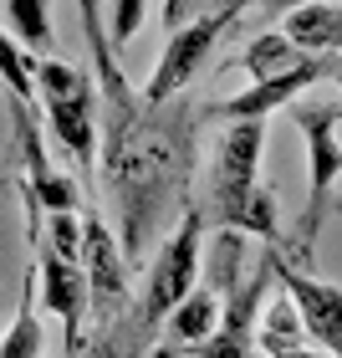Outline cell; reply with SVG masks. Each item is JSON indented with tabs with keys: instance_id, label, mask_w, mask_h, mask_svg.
Listing matches in <instances>:
<instances>
[{
	"instance_id": "1",
	"label": "cell",
	"mask_w": 342,
	"mask_h": 358,
	"mask_svg": "<svg viewBox=\"0 0 342 358\" xmlns=\"http://www.w3.org/2000/svg\"><path fill=\"white\" fill-rule=\"evenodd\" d=\"M291 123L302 128L306 174H312V179H306L302 220H297V251H302L297 266H312V256H317V231H322V220H327V205H332V185L342 179V103L306 87L297 103H291Z\"/></svg>"
},
{
	"instance_id": "2",
	"label": "cell",
	"mask_w": 342,
	"mask_h": 358,
	"mask_svg": "<svg viewBox=\"0 0 342 358\" xmlns=\"http://www.w3.org/2000/svg\"><path fill=\"white\" fill-rule=\"evenodd\" d=\"M200 241H205V210L189 205L184 215H179V225L154 246L149 276H143V302L118 322V333L143 338V333L164 328V317L194 292V282H200Z\"/></svg>"
},
{
	"instance_id": "3",
	"label": "cell",
	"mask_w": 342,
	"mask_h": 358,
	"mask_svg": "<svg viewBox=\"0 0 342 358\" xmlns=\"http://www.w3.org/2000/svg\"><path fill=\"white\" fill-rule=\"evenodd\" d=\"M240 10H246V0H225V6L205 10L200 21L169 31V46H164V57H158V67L149 77V87H143V97H149V103H169V97L184 92L194 83V72H205V62L220 46V36L240 21Z\"/></svg>"
},
{
	"instance_id": "4",
	"label": "cell",
	"mask_w": 342,
	"mask_h": 358,
	"mask_svg": "<svg viewBox=\"0 0 342 358\" xmlns=\"http://www.w3.org/2000/svg\"><path fill=\"white\" fill-rule=\"evenodd\" d=\"M82 266L92 287V322L118 328L133 313V282H128V256L118 246V231H107L103 215H82Z\"/></svg>"
},
{
	"instance_id": "5",
	"label": "cell",
	"mask_w": 342,
	"mask_h": 358,
	"mask_svg": "<svg viewBox=\"0 0 342 358\" xmlns=\"http://www.w3.org/2000/svg\"><path fill=\"white\" fill-rule=\"evenodd\" d=\"M260 149H266V118H235L225 123L220 149H215V174H209V215L220 220L225 210L251 200L260 189Z\"/></svg>"
},
{
	"instance_id": "6",
	"label": "cell",
	"mask_w": 342,
	"mask_h": 358,
	"mask_svg": "<svg viewBox=\"0 0 342 358\" xmlns=\"http://www.w3.org/2000/svg\"><path fill=\"white\" fill-rule=\"evenodd\" d=\"M36 276H41V302L61 317L67 358H77V353H82V328L92 317V287H87L82 256H61L57 246L36 241Z\"/></svg>"
},
{
	"instance_id": "7",
	"label": "cell",
	"mask_w": 342,
	"mask_h": 358,
	"mask_svg": "<svg viewBox=\"0 0 342 358\" xmlns=\"http://www.w3.org/2000/svg\"><path fill=\"white\" fill-rule=\"evenodd\" d=\"M337 62L342 52H306L297 67H286V72H271V77H255V83L246 92H235V97H225V103L215 108L225 123H235V118H271L276 108H291L306 87H317V83H327V77L337 72Z\"/></svg>"
},
{
	"instance_id": "8",
	"label": "cell",
	"mask_w": 342,
	"mask_h": 358,
	"mask_svg": "<svg viewBox=\"0 0 342 358\" xmlns=\"http://www.w3.org/2000/svg\"><path fill=\"white\" fill-rule=\"evenodd\" d=\"M271 266H276V282L286 287V297L297 302L302 328L312 333L327 353H337V358H342V287L317 282L312 271H302L297 262H286V256L276 251V241H271Z\"/></svg>"
},
{
	"instance_id": "9",
	"label": "cell",
	"mask_w": 342,
	"mask_h": 358,
	"mask_svg": "<svg viewBox=\"0 0 342 358\" xmlns=\"http://www.w3.org/2000/svg\"><path fill=\"white\" fill-rule=\"evenodd\" d=\"M46 128L57 134V143L72 154V164L82 169L87 189H97V92H77V97H57V103H41Z\"/></svg>"
},
{
	"instance_id": "10",
	"label": "cell",
	"mask_w": 342,
	"mask_h": 358,
	"mask_svg": "<svg viewBox=\"0 0 342 358\" xmlns=\"http://www.w3.org/2000/svg\"><path fill=\"white\" fill-rule=\"evenodd\" d=\"M281 31L302 52H342V6L337 0H312V6L286 10Z\"/></svg>"
},
{
	"instance_id": "11",
	"label": "cell",
	"mask_w": 342,
	"mask_h": 358,
	"mask_svg": "<svg viewBox=\"0 0 342 358\" xmlns=\"http://www.w3.org/2000/svg\"><path fill=\"white\" fill-rule=\"evenodd\" d=\"M215 322H220V302H215V292L194 287L189 297L164 317V343H169V348H194V343H205V338L215 333Z\"/></svg>"
},
{
	"instance_id": "12",
	"label": "cell",
	"mask_w": 342,
	"mask_h": 358,
	"mask_svg": "<svg viewBox=\"0 0 342 358\" xmlns=\"http://www.w3.org/2000/svg\"><path fill=\"white\" fill-rule=\"evenodd\" d=\"M41 276H36V262H31L26 271V287H21V313H15L10 322V333L0 338V358H41V343H46V333H41Z\"/></svg>"
},
{
	"instance_id": "13",
	"label": "cell",
	"mask_w": 342,
	"mask_h": 358,
	"mask_svg": "<svg viewBox=\"0 0 342 358\" xmlns=\"http://www.w3.org/2000/svg\"><path fill=\"white\" fill-rule=\"evenodd\" d=\"M6 21H10V36L26 46V52H46L52 46V10L46 0H6Z\"/></svg>"
},
{
	"instance_id": "14",
	"label": "cell",
	"mask_w": 342,
	"mask_h": 358,
	"mask_svg": "<svg viewBox=\"0 0 342 358\" xmlns=\"http://www.w3.org/2000/svg\"><path fill=\"white\" fill-rule=\"evenodd\" d=\"M306 52L297 41L286 36V31H260V41H251V52L240 57V67L255 72V77H271V72H286V67H297Z\"/></svg>"
},
{
	"instance_id": "15",
	"label": "cell",
	"mask_w": 342,
	"mask_h": 358,
	"mask_svg": "<svg viewBox=\"0 0 342 358\" xmlns=\"http://www.w3.org/2000/svg\"><path fill=\"white\" fill-rule=\"evenodd\" d=\"M0 83H6L10 97H26L36 103V57H26V46L0 26Z\"/></svg>"
},
{
	"instance_id": "16",
	"label": "cell",
	"mask_w": 342,
	"mask_h": 358,
	"mask_svg": "<svg viewBox=\"0 0 342 358\" xmlns=\"http://www.w3.org/2000/svg\"><path fill=\"white\" fill-rule=\"evenodd\" d=\"M77 92H97L92 72L72 67V62H36V103H57V97H77Z\"/></svg>"
},
{
	"instance_id": "17",
	"label": "cell",
	"mask_w": 342,
	"mask_h": 358,
	"mask_svg": "<svg viewBox=\"0 0 342 358\" xmlns=\"http://www.w3.org/2000/svg\"><path fill=\"white\" fill-rule=\"evenodd\" d=\"M138 26H143V0H112V21H107V36H112V46H123L138 36Z\"/></svg>"
},
{
	"instance_id": "18",
	"label": "cell",
	"mask_w": 342,
	"mask_h": 358,
	"mask_svg": "<svg viewBox=\"0 0 342 358\" xmlns=\"http://www.w3.org/2000/svg\"><path fill=\"white\" fill-rule=\"evenodd\" d=\"M215 6H225V0H164V31H179V26L200 21V15L215 10Z\"/></svg>"
},
{
	"instance_id": "19",
	"label": "cell",
	"mask_w": 342,
	"mask_h": 358,
	"mask_svg": "<svg viewBox=\"0 0 342 358\" xmlns=\"http://www.w3.org/2000/svg\"><path fill=\"white\" fill-rule=\"evenodd\" d=\"M246 6H260V10H297V6H312V0H246Z\"/></svg>"
},
{
	"instance_id": "20",
	"label": "cell",
	"mask_w": 342,
	"mask_h": 358,
	"mask_svg": "<svg viewBox=\"0 0 342 358\" xmlns=\"http://www.w3.org/2000/svg\"><path fill=\"white\" fill-rule=\"evenodd\" d=\"M332 83H337V87H342V62H337V72H332Z\"/></svg>"
},
{
	"instance_id": "21",
	"label": "cell",
	"mask_w": 342,
	"mask_h": 358,
	"mask_svg": "<svg viewBox=\"0 0 342 358\" xmlns=\"http://www.w3.org/2000/svg\"><path fill=\"white\" fill-rule=\"evenodd\" d=\"M255 358H266V353H260V348H255Z\"/></svg>"
},
{
	"instance_id": "22",
	"label": "cell",
	"mask_w": 342,
	"mask_h": 358,
	"mask_svg": "<svg viewBox=\"0 0 342 358\" xmlns=\"http://www.w3.org/2000/svg\"><path fill=\"white\" fill-rule=\"evenodd\" d=\"M337 210H342V205H337Z\"/></svg>"
}]
</instances>
